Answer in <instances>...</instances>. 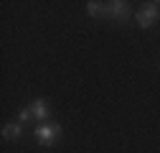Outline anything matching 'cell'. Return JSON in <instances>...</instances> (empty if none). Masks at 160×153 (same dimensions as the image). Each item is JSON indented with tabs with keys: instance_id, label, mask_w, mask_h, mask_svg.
Here are the masks:
<instances>
[{
	"instance_id": "cell-6",
	"label": "cell",
	"mask_w": 160,
	"mask_h": 153,
	"mask_svg": "<svg viewBox=\"0 0 160 153\" xmlns=\"http://www.w3.org/2000/svg\"><path fill=\"white\" fill-rule=\"evenodd\" d=\"M87 13L89 15H107V3H87Z\"/></svg>"
},
{
	"instance_id": "cell-4",
	"label": "cell",
	"mask_w": 160,
	"mask_h": 153,
	"mask_svg": "<svg viewBox=\"0 0 160 153\" xmlns=\"http://www.w3.org/2000/svg\"><path fill=\"white\" fill-rule=\"evenodd\" d=\"M28 107H31V112H33L36 120H46L48 112H51V110H48V100H33Z\"/></svg>"
},
{
	"instance_id": "cell-1",
	"label": "cell",
	"mask_w": 160,
	"mask_h": 153,
	"mask_svg": "<svg viewBox=\"0 0 160 153\" xmlns=\"http://www.w3.org/2000/svg\"><path fill=\"white\" fill-rule=\"evenodd\" d=\"M58 135H61V125H58V123H41L36 128V140L41 145H46V148L51 143H56Z\"/></svg>"
},
{
	"instance_id": "cell-3",
	"label": "cell",
	"mask_w": 160,
	"mask_h": 153,
	"mask_svg": "<svg viewBox=\"0 0 160 153\" xmlns=\"http://www.w3.org/2000/svg\"><path fill=\"white\" fill-rule=\"evenodd\" d=\"M107 15L117 18V21H127L130 18V5L125 0H114V3H107Z\"/></svg>"
},
{
	"instance_id": "cell-2",
	"label": "cell",
	"mask_w": 160,
	"mask_h": 153,
	"mask_svg": "<svg viewBox=\"0 0 160 153\" xmlns=\"http://www.w3.org/2000/svg\"><path fill=\"white\" fill-rule=\"evenodd\" d=\"M158 18H160V3H145L142 10H137L135 21H137L140 28H152Z\"/></svg>"
},
{
	"instance_id": "cell-5",
	"label": "cell",
	"mask_w": 160,
	"mask_h": 153,
	"mask_svg": "<svg viewBox=\"0 0 160 153\" xmlns=\"http://www.w3.org/2000/svg\"><path fill=\"white\" fill-rule=\"evenodd\" d=\"M21 133H23V125L21 123H8L3 128V138L5 140H15V138H21Z\"/></svg>"
},
{
	"instance_id": "cell-7",
	"label": "cell",
	"mask_w": 160,
	"mask_h": 153,
	"mask_svg": "<svg viewBox=\"0 0 160 153\" xmlns=\"http://www.w3.org/2000/svg\"><path fill=\"white\" fill-rule=\"evenodd\" d=\"M18 118H21V125H23V123H31V120H33V112H31V107H23Z\"/></svg>"
}]
</instances>
